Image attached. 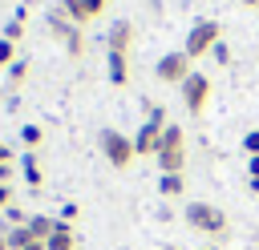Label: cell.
<instances>
[{
    "label": "cell",
    "mask_w": 259,
    "mask_h": 250,
    "mask_svg": "<svg viewBox=\"0 0 259 250\" xmlns=\"http://www.w3.org/2000/svg\"><path fill=\"white\" fill-rule=\"evenodd\" d=\"M182 218H186V226H190L194 234H206L210 242H219V238H227V234H231L227 214H223L219 206H210V202H186Z\"/></svg>",
    "instance_id": "cell-1"
},
{
    "label": "cell",
    "mask_w": 259,
    "mask_h": 250,
    "mask_svg": "<svg viewBox=\"0 0 259 250\" xmlns=\"http://www.w3.org/2000/svg\"><path fill=\"white\" fill-rule=\"evenodd\" d=\"M182 165H186V133H182V125H166L162 129V145H158V169L162 173H182Z\"/></svg>",
    "instance_id": "cell-2"
},
{
    "label": "cell",
    "mask_w": 259,
    "mask_h": 250,
    "mask_svg": "<svg viewBox=\"0 0 259 250\" xmlns=\"http://www.w3.org/2000/svg\"><path fill=\"white\" fill-rule=\"evenodd\" d=\"M97 145H101V153H105V161H109L113 169H125V165L138 157L134 137H125V133H117V129H101V133H97Z\"/></svg>",
    "instance_id": "cell-3"
},
{
    "label": "cell",
    "mask_w": 259,
    "mask_h": 250,
    "mask_svg": "<svg viewBox=\"0 0 259 250\" xmlns=\"http://www.w3.org/2000/svg\"><path fill=\"white\" fill-rule=\"evenodd\" d=\"M219 40H223V24H219V20H198V24L190 28V36H186V48H182V52H186L190 60H198V56H206Z\"/></svg>",
    "instance_id": "cell-4"
},
{
    "label": "cell",
    "mask_w": 259,
    "mask_h": 250,
    "mask_svg": "<svg viewBox=\"0 0 259 250\" xmlns=\"http://www.w3.org/2000/svg\"><path fill=\"white\" fill-rule=\"evenodd\" d=\"M178 93H182L186 113H190V117H202V109H206V101H210V77L194 69V73H190V77L178 85Z\"/></svg>",
    "instance_id": "cell-5"
},
{
    "label": "cell",
    "mask_w": 259,
    "mask_h": 250,
    "mask_svg": "<svg viewBox=\"0 0 259 250\" xmlns=\"http://www.w3.org/2000/svg\"><path fill=\"white\" fill-rule=\"evenodd\" d=\"M49 28L57 32V40L65 44V52H69L73 60H77V56H85V36H81V28H77L61 8H57V12H49Z\"/></svg>",
    "instance_id": "cell-6"
},
{
    "label": "cell",
    "mask_w": 259,
    "mask_h": 250,
    "mask_svg": "<svg viewBox=\"0 0 259 250\" xmlns=\"http://www.w3.org/2000/svg\"><path fill=\"white\" fill-rule=\"evenodd\" d=\"M154 73H158L162 85H182V81L194 73V60H190L186 52H162L158 65H154Z\"/></svg>",
    "instance_id": "cell-7"
},
{
    "label": "cell",
    "mask_w": 259,
    "mask_h": 250,
    "mask_svg": "<svg viewBox=\"0 0 259 250\" xmlns=\"http://www.w3.org/2000/svg\"><path fill=\"white\" fill-rule=\"evenodd\" d=\"M170 121H142V129L134 133V149L142 153V157H158V145H162V129H166Z\"/></svg>",
    "instance_id": "cell-8"
},
{
    "label": "cell",
    "mask_w": 259,
    "mask_h": 250,
    "mask_svg": "<svg viewBox=\"0 0 259 250\" xmlns=\"http://www.w3.org/2000/svg\"><path fill=\"white\" fill-rule=\"evenodd\" d=\"M105 40H109V52L130 56V48H134V40H138L134 20H113V24H109V32H105Z\"/></svg>",
    "instance_id": "cell-9"
},
{
    "label": "cell",
    "mask_w": 259,
    "mask_h": 250,
    "mask_svg": "<svg viewBox=\"0 0 259 250\" xmlns=\"http://www.w3.org/2000/svg\"><path fill=\"white\" fill-rule=\"evenodd\" d=\"M45 246H49V250H77V230L57 218V230H53V238H49Z\"/></svg>",
    "instance_id": "cell-10"
},
{
    "label": "cell",
    "mask_w": 259,
    "mask_h": 250,
    "mask_svg": "<svg viewBox=\"0 0 259 250\" xmlns=\"http://www.w3.org/2000/svg\"><path fill=\"white\" fill-rule=\"evenodd\" d=\"M28 234L36 238V242H49L53 238V230H57V218H49V214H28Z\"/></svg>",
    "instance_id": "cell-11"
},
{
    "label": "cell",
    "mask_w": 259,
    "mask_h": 250,
    "mask_svg": "<svg viewBox=\"0 0 259 250\" xmlns=\"http://www.w3.org/2000/svg\"><path fill=\"white\" fill-rule=\"evenodd\" d=\"M158 194H162L166 202H178V198L186 194V177H182V173H162V181H158Z\"/></svg>",
    "instance_id": "cell-12"
},
{
    "label": "cell",
    "mask_w": 259,
    "mask_h": 250,
    "mask_svg": "<svg viewBox=\"0 0 259 250\" xmlns=\"http://www.w3.org/2000/svg\"><path fill=\"white\" fill-rule=\"evenodd\" d=\"M20 173H24V181L32 185V190H40V181H45V173H40V157L28 149L24 157H20Z\"/></svg>",
    "instance_id": "cell-13"
},
{
    "label": "cell",
    "mask_w": 259,
    "mask_h": 250,
    "mask_svg": "<svg viewBox=\"0 0 259 250\" xmlns=\"http://www.w3.org/2000/svg\"><path fill=\"white\" fill-rule=\"evenodd\" d=\"M109 81H113L117 89L130 81V56H121V52H109Z\"/></svg>",
    "instance_id": "cell-14"
},
{
    "label": "cell",
    "mask_w": 259,
    "mask_h": 250,
    "mask_svg": "<svg viewBox=\"0 0 259 250\" xmlns=\"http://www.w3.org/2000/svg\"><path fill=\"white\" fill-rule=\"evenodd\" d=\"M61 12L77 24V28H85L89 24V12H85V0H61Z\"/></svg>",
    "instance_id": "cell-15"
},
{
    "label": "cell",
    "mask_w": 259,
    "mask_h": 250,
    "mask_svg": "<svg viewBox=\"0 0 259 250\" xmlns=\"http://www.w3.org/2000/svg\"><path fill=\"white\" fill-rule=\"evenodd\" d=\"M4 238H8V246H12V250H24V246H32V242H36V238L28 234V226H8V230H4Z\"/></svg>",
    "instance_id": "cell-16"
},
{
    "label": "cell",
    "mask_w": 259,
    "mask_h": 250,
    "mask_svg": "<svg viewBox=\"0 0 259 250\" xmlns=\"http://www.w3.org/2000/svg\"><path fill=\"white\" fill-rule=\"evenodd\" d=\"M24 16H28V12L20 8V12H16V16L8 20V24H4V40H12V44H16V40L24 36Z\"/></svg>",
    "instance_id": "cell-17"
},
{
    "label": "cell",
    "mask_w": 259,
    "mask_h": 250,
    "mask_svg": "<svg viewBox=\"0 0 259 250\" xmlns=\"http://www.w3.org/2000/svg\"><path fill=\"white\" fill-rule=\"evenodd\" d=\"M20 141H24L28 149H36V145L45 141V129H40V125H24V129H20Z\"/></svg>",
    "instance_id": "cell-18"
},
{
    "label": "cell",
    "mask_w": 259,
    "mask_h": 250,
    "mask_svg": "<svg viewBox=\"0 0 259 250\" xmlns=\"http://www.w3.org/2000/svg\"><path fill=\"white\" fill-rule=\"evenodd\" d=\"M12 65H16V44L0 36V69H12Z\"/></svg>",
    "instance_id": "cell-19"
},
{
    "label": "cell",
    "mask_w": 259,
    "mask_h": 250,
    "mask_svg": "<svg viewBox=\"0 0 259 250\" xmlns=\"http://www.w3.org/2000/svg\"><path fill=\"white\" fill-rule=\"evenodd\" d=\"M4 218H8V226H24V222H28V214H24V210H20L16 202H12L8 210H4Z\"/></svg>",
    "instance_id": "cell-20"
},
{
    "label": "cell",
    "mask_w": 259,
    "mask_h": 250,
    "mask_svg": "<svg viewBox=\"0 0 259 250\" xmlns=\"http://www.w3.org/2000/svg\"><path fill=\"white\" fill-rule=\"evenodd\" d=\"M24 77H28V65H24V60H16V65L8 69V81H12V89H16V85H20Z\"/></svg>",
    "instance_id": "cell-21"
},
{
    "label": "cell",
    "mask_w": 259,
    "mask_h": 250,
    "mask_svg": "<svg viewBox=\"0 0 259 250\" xmlns=\"http://www.w3.org/2000/svg\"><path fill=\"white\" fill-rule=\"evenodd\" d=\"M243 149H247V157H259V129H251L243 137Z\"/></svg>",
    "instance_id": "cell-22"
},
{
    "label": "cell",
    "mask_w": 259,
    "mask_h": 250,
    "mask_svg": "<svg viewBox=\"0 0 259 250\" xmlns=\"http://www.w3.org/2000/svg\"><path fill=\"white\" fill-rule=\"evenodd\" d=\"M12 177H16V165L12 161H0V185H12Z\"/></svg>",
    "instance_id": "cell-23"
},
{
    "label": "cell",
    "mask_w": 259,
    "mask_h": 250,
    "mask_svg": "<svg viewBox=\"0 0 259 250\" xmlns=\"http://www.w3.org/2000/svg\"><path fill=\"white\" fill-rule=\"evenodd\" d=\"M210 52H214V60H219V65H227V60H231V52H227V44H223V40H219Z\"/></svg>",
    "instance_id": "cell-24"
},
{
    "label": "cell",
    "mask_w": 259,
    "mask_h": 250,
    "mask_svg": "<svg viewBox=\"0 0 259 250\" xmlns=\"http://www.w3.org/2000/svg\"><path fill=\"white\" fill-rule=\"evenodd\" d=\"M77 214H81V210H77L73 202H69V206H61V222H69V226H73V218H77Z\"/></svg>",
    "instance_id": "cell-25"
},
{
    "label": "cell",
    "mask_w": 259,
    "mask_h": 250,
    "mask_svg": "<svg viewBox=\"0 0 259 250\" xmlns=\"http://www.w3.org/2000/svg\"><path fill=\"white\" fill-rule=\"evenodd\" d=\"M12 206V185H0V214Z\"/></svg>",
    "instance_id": "cell-26"
},
{
    "label": "cell",
    "mask_w": 259,
    "mask_h": 250,
    "mask_svg": "<svg viewBox=\"0 0 259 250\" xmlns=\"http://www.w3.org/2000/svg\"><path fill=\"white\" fill-rule=\"evenodd\" d=\"M146 117H150V121H166V113H162V105H146Z\"/></svg>",
    "instance_id": "cell-27"
},
{
    "label": "cell",
    "mask_w": 259,
    "mask_h": 250,
    "mask_svg": "<svg viewBox=\"0 0 259 250\" xmlns=\"http://www.w3.org/2000/svg\"><path fill=\"white\" fill-rule=\"evenodd\" d=\"M247 173H251V181H259V157H247Z\"/></svg>",
    "instance_id": "cell-28"
},
{
    "label": "cell",
    "mask_w": 259,
    "mask_h": 250,
    "mask_svg": "<svg viewBox=\"0 0 259 250\" xmlns=\"http://www.w3.org/2000/svg\"><path fill=\"white\" fill-rule=\"evenodd\" d=\"M0 161H16V153H12V149H8L4 141H0Z\"/></svg>",
    "instance_id": "cell-29"
},
{
    "label": "cell",
    "mask_w": 259,
    "mask_h": 250,
    "mask_svg": "<svg viewBox=\"0 0 259 250\" xmlns=\"http://www.w3.org/2000/svg\"><path fill=\"white\" fill-rule=\"evenodd\" d=\"M0 250H12V246H8V238H4V230H0Z\"/></svg>",
    "instance_id": "cell-30"
},
{
    "label": "cell",
    "mask_w": 259,
    "mask_h": 250,
    "mask_svg": "<svg viewBox=\"0 0 259 250\" xmlns=\"http://www.w3.org/2000/svg\"><path fill=\"white\" fill-rule=\"evenodd\" d=\"M24 250H49V246H45V242H32V246H24Z\"/></svg>",
    "instance_id": "cell-31"
},
{
    "label": "cell",
    "mask_w": 259,
    "mask_h": 250,
    "mask_svg": "<svg viewBox=\"0 0 259 250\" xmlns=\"http://www.w3.org/2000/svg\"><path fill=\"white\" fill-rule=\"evenodd\" d=\"M255 4H259V0H243V8H255Z\"/></svg>",
    "instance_id": "cell-32"
},
{
    "label": "cell",
    "mask_w": 259,
    "mask_h": 250,
    "mask_svg": "<svg viewBox=\"0 0 259 250\" xmlns=\"http://www.w3.org/2000/svg\"><path fill=\"white\" fill-rule=\"evenodd\" d=\"M162 250H178V246H174V242H166V246H162Z\"/></svg>",
    "instance_id": "cell-33"
},
{
    "label": "cell",
    "mask_w": 259,
    "mask_h": 250,
    "mask_svg": "<svg viewBox=\"0 0 259 250\" xmlns=\"http://www.w3.org/2000/svg\"><path fill=\"white\" fill-rule=\"evenodd\" d=\"M198 250H219V246H198Z\"/></svg>",
    "instance_id": "cell-34"
},
{
    "label": "cell",
    "mask_w": 259,
    "mask_h": 250,
    "mask_svg": "<svg viewBox=\"0 0 259 250\" xmlns=\"http://www.w3.org/2000/svg\"><path fill=\"white\" fill-rule=\"evenodd\" d=\"M121 250H125V246H121Z\"/></svg>",
    "instance_id": "cell-35"
}]
</instances>
